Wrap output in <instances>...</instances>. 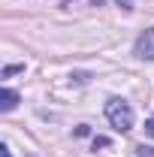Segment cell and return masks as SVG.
I'll return each mask as SVG.
<instances>
[{"instance_id":"obj_5","label":"cell","mask_w":154,"mask_h":157,"mask_svg":"<svg viewBox=\"0 0 154 157\" xmlns=\"http://www.w3.org/2000/svg\"><path fill=\"white\" fill-rule=\"evenodd\" d=\"M76 3H91V6H97L100 0H64V6H67V9H73Z\"/></svg>"},{"instance_id":"obj_4","label":"cell","mask_w":154,"mask_h":157,"mask_svg":"<svg viewBox=\"0 0 154 157\" xmlns=\"http://www.w3.org/2000/svg\"><path fill=\"white\" fill-rule=\"evenodd\" d=\"M21 70H24V63H12V67H6V70H3V78L15 76V73H21Z\"/></svg>"},{"instance_id":"obj_2","label":"cell","mask_w":154,"mask_h":157,"mask_svg":"<svg viewBox=\"0 0 154 157\" xmlns=\"http://www.w3.org/2000/svg\"><path fill=\"white\" fill-rule=\"evenodd\" d=\"M133 55L139 60H154V27H148L145 33H139V39L133 45Z\"/></svg>"},{"instance_id":"obj_6","label":"cell","mask_w":154,"mask_h":157,"mask_svg":"<svg viewBox=\"0 0 154 157\" xmlns=\"http://www.w3.org/2000/svg\"><path fill=\"white\" fill-rule=\"evenodd\" d=\"M145 133H148V136H154V118H148V121H145Z\"/></svg>"},{"instance_id":"obj_1","label":"cell","mask_w":154,"mask_h":157,"mask_svg":"<svg viewBox=\"0 0 154 157\" xmlns=\"http://www.w3.org/2000/svg\"><path fill=\"white\" fill-rule=\"evenodd\" d=\"M106 118H109V124H112L115 130H121V133H127V130L133 127V109H130L124 100H118V97H112L106 103Z\"/></svg>"},{"instance_id":"obj_3","label":"cell","mask_w":154,"mask_h":157,"mask_svg":"<svg viewBox=\"0 0 154 157\" xmlns=\"http://www.w3.org/2000/svg\"><path fill=\"white\" fill-rule=\"evenodd\" d=\"M15 106H18V94H15L12 88H3V91H0V109H3V112H12Z\"/></svg>"},{"instance_id":"obj_7","label":"cell","mask_w":154,"mask_h":157,"mask_svg":"<svg viewBox=\"0 0 154 157\" xmlns=\"http://www.w3.org/2000/svg\"><path fill=\"white\" fill-rule=\"evenodd\" d=\"M0 151H3V157H12V151H9V145H0Z\"/></svg>"}]
</instances>
